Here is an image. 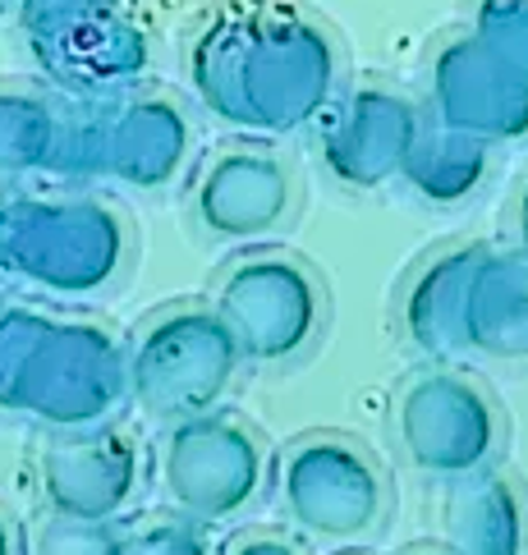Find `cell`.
Segmentation results:
<instances>
[{
    "label": "cell",
    "instance_id": "cell-1",
    "mask_svg": "<svg viewBox=\"0 0 528 555\" xmlns=\"http://www.w3.org/2000/svg\"><path fill=\"white\" fill-rule=\"evenodd\" d=\"M340 55L331 33L299 10H240L193 47L198 102L226 125L289 133L331 106Z\"/></svg>",
    "mask_w": 528,
    "mask_h": 555
},
{
    "label": "cell",
    "instance_id": "cell-2",
    "mask_svg": "<svg viewBox=\"0 0 528 555\" xmlns=\"http://www.w3.org/2000/svg\"><path fill=\"white\" fill-rule=\"evenodd\" d=\"M125 216L102 197H0V275L92 299L125 267Z\"/></svg>",
    "mask_w": 528,
    "mask_h": 555
},
{
    "label": "cell",
    "instance_id": "cell-3",
    "mask_svg": "<svg viewBox=\"0 0 528 555\" xmlns=\"http://www.w3.org/2000/svg\"><path fill=\"white\" fill-rule=\"evenodd\" d=\"M240 359V335L217 304L203 299H175L143 317L125 353L133 400L166 423L217 409Z\"/></svg>",
    "mask_w": 528,
    "mask_h": 555
},
{
    "label": "cell",
    "instance_id": "cell-4",
    "mask_svg": "<svg viewBox=\"0 0 528 555\" xmlns=\"http://www.w3.org/2000/svg\"><path fill=\"white\" fill-rule=\"evenodd\" d=\"M276 487L289 519L322 542L368 538L386 519L382 464L345 431H312L289 441Z\"/></svg>",
    "mask_w": 528,
    "mask_h": 555
},
{
    "label": "cell",
    "instance_id": "cell-5",
    "mask_svg": "<svg viewBox=\"0 0 528 555\" xmlns=\"http://www.w3.org/2000/svg\"><path fill=\"white\" fill-rule=\"evenodd\" d=\"M125 390L129 363L111 335L92 322H55L51 317V326L18 372L10 413H28L61 431H83L106 423V413H115Z\"/></svg>",
    "mask_w": 528,
    "mask_h": 555
},
{
    "label": "cell",
    "instance_id": "cell-6",
    "mask_svg": "<svg viewBox=\"0 0 528 555\" xmlns=\"http://www.w3.org/2000/svg\"><path fill=\"white\" fill-rule=\"evenodd\" d=\"M396 431L414 468L441 482H460L468 473L492 468L505 441L501 404L492 400V390L455 367L423 372L400 390Z\"/></svg>",
    "mask_w": 528,
    "mask_h": 555
},
{
    "label": "cell",
    "instance_id": "cell-7",
    "mask_svg": "<svg viewBox=\"0 0 528 555\" xmlns=\"http://www.w3.org/2000/svg\"><path fill=\"white\" fill-rule=\"evenodd\" d=\"M217 308L234 326L248 363H295L318 340L326 294L308 262L289 253H248L217 285Z\"/></svg>",
    "mask_w": 528,
    "mask_h": 555
},
{
    "label": "cell",
    "instance_id": "cell-8",
    "mask_svg": "<svg viewBox=\"0 0 528 555\" xmlns=\"http://www.w3.org/2000/svg\"><path fill=\"white\" fill-rule=\"evenodd\" d=\"M189 120L170 96H120L96 106L88 120H69V175H106L129 189H166L189 162Z\"/></svg>",
    "mask_w": 528,
    "mask_h": 555
},
{
    "label": "cell",
    "instance_id": "cell-9",
    "mask_svg": "<svg viewBox=\"0 0 528 555\" xmlns=\"http://www.w3.org/2000/svg\"><path fill=\"white\" fill-rule=\"evenodd\" d=\"M162 487L175 505L203 524L240 519L262 491L258 436L221 409L170 423L162 450Z\"/></svg>",
    "mask_w": 528,
    "mask_h": 555
},
{
    "label": "cell",
    "instance_id": "cell-10",
    "mask_svg": "<svg viewBox=\"0 0 528 555\" xmlns=\"http://www.w3.org/2000/svg\"><path fill=\"white\" fill-rule=\"evenodd\" d=\"M433 120L487 143L528 138V78L501 65L474 33L451 37L433 55Z\"/></svg>",
    "mask_w": 528,
    "mask_h": 555
},
{
    "label": "cell",
    "instance_id": "cell-11",
    "mask_svg": "<svg viewBox=\"0 0 528 555\" xmlns=\"http://www.w3.org/2000/svg\"><path fill=\"white\" fill-rule=\"evenodd\" d=\"M423 133V111L404 92L368 83L336 106L322 129V162L345 189H382L404 175V162Z\"/></svg>",
    "mask_w": 528,
    "mask_h": 555
},
{
    "label": "cell",
    "instance_id": "cell-12",
    "mask_svg": "<svg viewBox=\"0 0 528 555\" xmlns=\"http://www.w3.org/2000/svg\"><path fill=\"white\" fill-rule=\"evenodd\" d=\"M289 203H295L289 166L262 147L217 152L193 184V216L221 244L258 240V234L276 230L289 216Z\"/></svg>",
    "mask_w": 528,
    "mask_h": 555
},
{
    "label": "cell",
    "instance_id": "cell-13",
    "mask_svg": "<svg viewBox=\"0 0 528 555\" xmlns=\"http://www.w3.org/2000/svg\"><path fill=\"white\" fill-rule=\"evenodd\" d=\"M139 482V450L125 431H88L51 441L42 454V491L55 519L111 524Z\"/></svg>",
    "mask_w": 528,
    "mask_h": 555
},
{
    "label": "cell",
    "instance_id": "cell-14",
    "mask_svg": "<svg viewBox=\"0 0 528 555\" xmlns=\"http://www.w3.org/2000/svg\"><path fill=\"white\" fill-rule=\"evenodd\" d=\"M28 51L51 83H61L78 96H115L120 88L139 83L147 69L143 33L120 10L69 24L51 37H37V42H28Z\"/></svg>",
    "mask_w": 528,
    "mask_h": 555
},
{
    "label": "cell",
    "instance_id": "cell-15",
    "mask_svg": "<svg viewBox=\"0 0 528 555\" xmlns=\"http://www.w3.org/2000/svg\"><path fill=\"white\" fill-rule=\"evenodd\" d=\"M464 345L497 363L528 359V257L482 248L464 289Z\"/></svg>",
    "mask_w": 528,
    "mask_h": 555
},
{
    "label": "cell",
    "instance_id": "cell-16",
    "mask_svg": "<svg viewBox=\"0 0 528 555\" xmlns=\"http://www.w3.org/2000/svg\"><path fill=\"white\" fill-rule=\"evenodd\" d=\"M482 257V244H460L446 248L414 271V281L404 289L400 322L404 335L414 340L418 353L427 359H451V353L468 349L464 345V289L468 271Z\"/></svg>",
    "mask_w": 528,
    "mask_h": 555
},
{
    "label": "cell",
    "instance_id": "cell-17",
    "mask_svg": "<svg viewBox=\"0 0 528 555\" xmlns=\"http://www.w3.org/2000/svg\"><path fill=\"white\" fill-rule=\"evenodd\" d=\"M446 532L460 551L515 555L528 546V501L505 473H468L446 495Z\"/></svg>",
    "mask_w": 528,
    "mask_h": 555
},
{
    "label": "cell",
    "instance_id": "cell-18",
    "mask_svg": "<svg viewBox=\"0 0 528 555\" xmlns=\"http://www.w3.org/2000/svg\"><path fill=\"white\" fill-rule=\"evenodd\" d=\"M492 170V143L451 125H423L414 152L404 162V184L433 207H460L474 197Z\"/></svg>",
    "mask_w": 528,
    "mask_h": 555
},
{
    "label": "cell",
    "instance_id": "cell-19",
    "mask_svg": "<svg viewBox=\"0 0 528 555\" xmlns=\"http://www.w3.org/2000/svg\"><path fill=\"white\" fill-rule=\"evenodd\" d=\"M69 120H61L42 92L0 88V175L61 170Z\"/></svg>",
    "mask_w": 528,
    "mask_h": 555
},
{
    "label": "cell",
    "instance_id": "cell-20",
    "mask_svg": "<svg viewBox=\"0 0 528 555\" xmlns=\"http://www.w3.org/2000/svg\"><path fill=\"white\" fill-rule=\"evenodd\" d=\"M51 326V317L42 308H33L28 299L0 294V409H14V386L24 372L33 345L42 340V331Z\"/></svg>",
    "mask_w": 528,
    "mask_h": 555
},
{
    "label": "cell",
    "instance_id": "cell-21",
    "mask_svg": "<svg viewBox=\"0 0 528 555\" xmlns=\"http://www.w3.org/2000/svg\"><path fill=\"white\" fill-rule=\"evenodd\" d=\"M203 519L193 514H139L129 524H115V551H133V555H180V551H207L211 542L203 538Z\"/></svg>",
    "mask_w": 528,
    "mask_h": 555
},
{
    "label": "cell",
    "instance_id": "cell-22",
    "mask_svg": "<svg viewBox=\"0 0 528 555\" xmlns=\"http://www.w3.org/2000/svg\"><path fill=\"white\" fill-rule=\"evenodd\" d=\"M474 37L501 65L528 78V0H478Z\"/></svg>",
    "mask_w": 528,
    "mask_h": 555
},
{
    "label": "cell",
    "instance_id": "cell-23",
    "mask_svg": "<svg viewBox=\"0 0 528 555\" xmlns=\"http://www.w3.org/2000/svg\"><path fill=\"white\" fill-rule=\"evenodd\" d=\"M115 10H120V0H18V28H24L28 42H37V37H51L69 24Z\"/></svg>",
    "mask_w": 528,
    "mask_h": 555
},
{
    "label": "cell",
    "instance_id": "cell-24",
    "mask_svg": "<svg viewBox=\"0 0 528 555\" xmlns=\"http://www.w3.org/2000/svg\"><path fill=\"white\" fill-rule=\"evenodd\" d=\"M515 244H519V253L528 257V184H524L519 207H515Z\"/></svg>",
    "mask_w": 528,
    "mask_h": 555
},
{
    "label": "cell",
    "instance_id": "cell-25",
    "mask_svg": "<svg viewBox=\"0 0 528 555\" xmlns=\"http://www.w3.org/2000/svg\"><path fill=\"white\" fill-rule=\"evenodd\" d=\"M295 542H276V538H244L234 542V551H289Z\"/></svg>",
    "mask_w": 528,
    "mask_h": 555
},
{
    "label": "cell",
    "instance_id": "cell-26",
    "mask_svg": "<svg viewBox=\"0 0 528 555\" xmlns=\"http://www.w3.org/2000/svg\"><path fill=\"white\" fill-rule=\"evenodd\" d=\"M5 551H14V532H10V514L0 509V555Z\"/></svg>",
    "mask_w": 528,
    "mask_h": 555
}]
</instances>
